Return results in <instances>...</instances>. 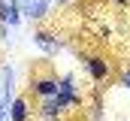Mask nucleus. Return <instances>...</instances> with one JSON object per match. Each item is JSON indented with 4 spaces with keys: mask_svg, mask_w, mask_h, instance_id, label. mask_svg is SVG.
<instances>
[{
    "mask_svg": "<svg viewBox=\"0 0 130 121\" xmlns=\"http://www.w3.org/2000/svg\"><path fill=\"white\" fill-rule=\"evenodd\" d=\"M115 3H118V6H127V3H130V0H115Z\"/></svg>",
    "mask_w": 130,
    "mask_h": 121,
    "instance_id": "f8f14e48",
    "label": "nucleus"
},
{
    "mask_svg": "<svg viewBox=\"0 0 130 121\" xmlns=\"http://www.w3.org/2000/svg\"><path fill=\"white\" fill-rule=\"evenodd\" d=\"M6 106H9V103H3V100H0V121H6V112H9Z\"/></svg>",
    "mask_w": 130,
    "mask_h": 121,
    "instance_id": "9b49d317",
    "label": "nucleus"
},
{
    "mask_svg": "<svg viewBox=\"0 0 130 121\" xmlns=\"http://www.w3.org/2000/svg\"><path fill=\"white\" fill-rule=\"evenodd\" d=\"M55 3H67V0H55Z\"/></svg>",
    "mask_w": 130,
    "mask_h": 121,
    "instance_id": "ddd939ff",
    "label": "nucleus"
},
{
    "mask_svg": "<svg viewBox=\"0 0 130 121\" xmlns=\"http://www.w3.org/2000/svg\"><path fill=\"white\" fill-rule=\"evenodd\" d=\"M33 42H36L45 55H58V52L64 49V46H61V39H55V36H52V33H45V30H36V33H33Z\"/></svg>",
    "mask_w": 130,
    "mask_h": 121,
    "instance_id": "20e7f679",
    "label": "nucleus"
},
{
    "mask_svg": "<svg viewBox=\"0 0 130 121\" xmlns=\"http://www.w3.org/2000/svg\"><path fill=\"white\" fill-rule=\"evenodd\" d=\"M0 18H3L9 27H18V21H21V9H18V3H0Z\"/></svg>",
    "mask_w": 130,
    "mask_h": 121,
    "instance_id": "423d86ee",
    "label": "nucleus"
},
{
    "mask_svg": "<svg viewBox=\"0 0 130 121\" xmlns=\"http://www.w3.org/2000/svg\"><path fill=\"white\" fill-rule=\"evenodd\" d=\"M30 91L39 94V97H52V94H58V79H52V76H36V79H30Z\"/></svg>",
    "mask_w": 130,
    "mask_h": 121,
    "instance_id": "7ed1b4c3",
    "label": "nucleus"
},
{
    "mask_svg": "<svg viewBox=\"0 0 130 121\" xmlns=\"http://www.w3.org/2000/svg\"><path fill=\"white\" fill-rule=\"evenodd\" d=\"M121 85L130 91V70H124V73H121Z\"/></svg>",
    "mask_w": 130,
    "mask_h": 121,
    "instance_id": "9d476101",
    "label": "nucleus"
},
{
    "mask_svg": "<svg viewBox=\"0 0 130 121\" xmlns=\"http://www.w3.org/2000/svg\"><path fill=\"white\" fill-rule=\"evenodd\" d=\"M79 103H82V97L58 91V94H52V97H42V106H39V112H42L45 118H58V115L67 109V106H79Z\"/></svg>",
    "mask_w": 130,
    "mask_h": 121,
    "instance_id": "f257e3e1",
    "label": "nucleus"
},
{
    "mask_svg": "<svg viewBox=\"0 0 130 121\" xmlns=\"http://www.w3.org/2000/svg\"><path fill=\"white\" fill-rule=\"evenodd\" d=\"M12 88H15V73H12V67H3V103H9V97H12Z\"/></svg>",
    "mask_w": 130,
    "mask_h": 121,
    "instance_id": "6e6552de",
    "label": "nucleus"
},
{
    "mask_svg": "<svg viewBox=\"0 0 130 121\" xmlns=\"http://www.w3.org/2000/svg\"><path fill=\"white\" fill-rule=\"evenodd\" d=\"M85 67H88V73H91V79L94 82H106V76H109V64L97 55H91V58H85Z\"/></svg>",
    "mask_w": 130,
    "mask_h": 121,
    "instance_id": "39448f33",
    "label": "nucleus"
},
{
    "mask_svg": "<svg viewBox=\"0 0 130 121\" xmlns=\"http://www.w3.org/2000/svg\"><path fill=\"white\" fill-rule=\"evenodd\" d=\"M15 3H18L21 15H27V18H42L48 12V0H15Z\"/></svg>",
    "mask_w": 130,
    "mask_h": 121,
    "instance_id": "f03ea898",
    "label": "nucleus"
},
{
    "mask_svg": "<svg viewBox=\"0 0 130 121\" xmlns=\"http://www.w3.org/2000/svg\"><path fill=\"white\" fill-rule=\"evenodd\" d=\"M58 91H64V94H76V97H79V91H76V79H73V76L58 79Z\"/></svg>",
    "mask_w": 130,
    "mask_h": 121,
    "instance_id": "1a4fd4ad",
    "label": "nucleus"
},
{
    "mask_svg": "<svg viewBox=\"0 0 130 121\" xmlns=\"http://www.w3.org/2000/svg\"><path fill=\"white\" fill-rule=\"evenodd\" d=\"M9 121H27V100L24 97H15L9 103Z\"/></svg>",
    "mask_w": 130,
    "mask_h": 121,
    "instance_id": "0eeeda50",
    "label": "nucleus"
}]
</instances>
